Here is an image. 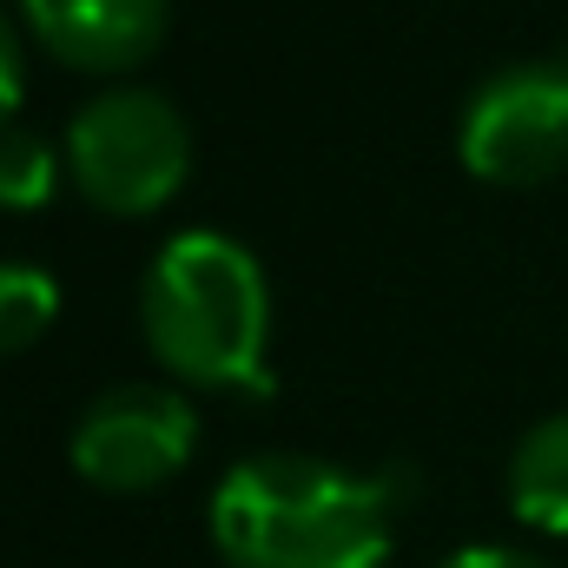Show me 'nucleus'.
<instances>
[{
	"instance_id": "nucleus-1",
	"label": "nucleus",
	"mask_w": 568,
	"mask_h": 568,
	"mask_svg": "<svg viewBox=\"0 0 568 568\" xmlns=\"http://www.w3.org/2000/svg\"><path fill=\"white\" fill-rule=\"evenodd\" d=\"M397 496L324 456H245L212 489V549L225 568H384Z\"/></svg>"
},
{
	"instance_id": "nucleus-2",
	"label": "nucleus",
	"mask_w": 568,
	"mask_h": 568,
	"mask_svg": "<svg viewBox=\"0 0 568 568\" xmlns=\"http://www.w3.org/2000/svg\"><path fill=\"white\" fill-rule=\"evenodd\" d=\"M152 357L199 390H272V284L258 258L225 232H179L159 245L140 284Z\"/></svg>"
},
{
	"instance_id": "nucleus-3",
	"label": "nucleus",
	"mask_w": 568,
	"mask_h": 568,
	"mask_svg": "<svg viewBox=\"0 0 568 568\" xmlns=\"http://www.w3.org/2000/svg\"><path fill=\"white\" fill-rule=\"evenodd\" d=\"M60 152H67V172L87 205H100L113 219H145L185 185L192 126L179 120L172 100H159L145 87H113V93H93L67 120Z\"/></svg>"
},
{
	"instance_id": "nucleus-4",
	"label": "nucleus",
	"mask_w": 568,
	"mask_h": 568,
	"mask_svg": "<svg viewBox=\"0 0 568 568\" xmlns=\"http://www.w3.org/2000/svg\"><path fill=\"white\" fill-rule=\"evenodd\" d=\"M456 152L483 185H542L568 165V67L529 60L483 80L463 106Z\"/></svg>"
},
{
	"instance_id": "nucleus-5",
	"label": "nucleus",
	"mask_w": 568,
	"mask_h": 568,
	"mask_svg": "<svg viewBox=\"0 0 568 568\" xmlns=\"http://www.w3.org/2000/svg\"><path fill=\"white\" fill-rule=\"evenodd\" d=\"M199 443V417L179 390L165 384H120L106 397H93L73 424V469L93 489L113 496H140L172 483L192 463Z\"/></svg>"
},
{
	"instance_id": "nucleus-6",
	"label": "nucleus",
	"mask_w": 568,
	"mask_h": 568,
	"mask_svg": "<svg viewBox=\"0 0 568 568\" xmlns=\"http://www.w3.org/2000/svg\"><path fill=\"white\" fill-rule=\"evenodd\" d=\"M27 33L73 73H126L159 53L172 0H20Z\"/></svg>"
},
{
	"instance_id": "nucleus-7",
	"label": "nucleus",
	"mask_w": 568,
	"mask_h": 568,
	"mask_svg": "<svg viewBox=\"0 0 568 568\" xmlns=\"http://www.w3.org/2000/svg\"><path fill=\"white\" fill-rule=\"evenodd\" d=\"M509 509L542 536H568V410L542 417L516 443V456H509Z\"/></svg>"
},
{
	"instance_id": "nucleus-8",
	"label": "nucleus",
	"mask_w": 568,
	"mask_h": 568,
	"mask_svg": "<svg viewBox=\"0 0 568 568\" xmlns=\"http://www.w3.org/2000/svg\"><path fill=\"white\" fill-rule=\"evenodd\" d=\"M60 317V284L47 278L40 265H20V258H0V357L40 344Z\"/></svg>"
},
{
	"instance_id": "nucleus-9",
	"label": "nucleus",
	"mask_w": 568,
	"mask_h": 568,
	"mask_svg": "<svg viewBox=\"0 0 568 568\" xmlns=\"http://www.w3.org/2000/svg\"><path fill=\"white\" fill-rule=\"evenodd\" d=\"M67 152L27 133V126H0V212H40L60 192Z\"/></svg>"
},
{
	"instance_id": "nucleus-10",
	"label": "nucleus",
	"mask_w": 568,
	"mask_h": 568,
	"mask_svg": "<svg viewBox=\"0 0 568 568\" xmlns=\"http://www.w3.org/2000/svg\"><path fill=\"white\" fill-rule=\"evenodd\" d=\"M20 93H27V53H20V27L0 13V126H13Z\"/></svg>"
},
{
	"instance_id": "nucleus-11",
	"label": "nucleus",
	"mask_w": 568,
	"mask_h": 568,
	"mask_svg": "<svg viewBox=\"0 0 568 568\" xmlns=\"http://www.w3.org/2000/svg\"><path fill=\"white\" fill-rule=\"evenodd\" d=\"M443 568H549L542 556H523V549H463Z\"/></svg>"
}]
</instances>
